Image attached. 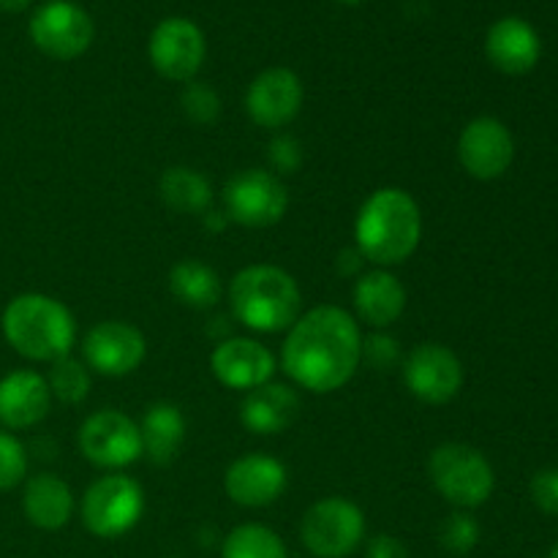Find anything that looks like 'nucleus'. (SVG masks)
Masks as SVG:
<instances>
[{"instance_id":"f257e3e1","label":"nucleus","mask_w":558,"mask_h":558,"mask_svg":"<svg viewBox=\"0 0 558 558\" xmlns=\"http://www.w3.org/2000/svg\"><path fill=\"white\" fill-rule=\"evenodd\" d=\"M363 363V332L338 305H319L300 316L283 341L281 365L308 392H336Z\"/></svg>"},{"instance_id":"f03ea898","label":"nucleus","mask_w":558,"mask_h":558,"mask_svg":"<svg viewBox=\"0 0 558 558\" xmlns=\"http://www.w3.org/2000/svg\"><path fill=\"white\" fill-rule=\"evenodd\" d=\"M423 216L414 196L403 189H379L363 202L354 223V240L365 262L396 267L417 251Z\"/></svg>"},{"instance_id":"7ed1b4c3","label":"nucleus","mask_w":558,"mask_h":558,"mask_svg":"<svg viewBox=\"0 0 558 558\" xmlns=\"http://www.w3.org/2000/svg\"><path fill=\"white\" fill-rule=\"evenodd\" d=\"M3 338L16 354L33 363H54L69 357L76 341L71 311L49 294H16L0 316Z\"/></svg>"},{"instance_id":"20e7f679","label":"nucleus","mask_w":558,"mask_h":558,"mask_svg":"<svg viewBox=\"0 0 558 558\" xmlns=\"http://www.w3.org/2000/svg\"><path fill=\"white\" fill-rule=\"evenodd\" d=\"M234 319L254 332H283L300 319L303 294L298 281L276 265H251L229 283Z\"/></svg>"},{"instance_id":"39448f33","label":"nucleus","mask_w":558,"mask_h":558,"mask_svg":"<svg viewBox=\"0 0 558 558\" xmlns=\"http://www.w3.org/2000/svg\"><path fill=\"white\" fill-rule=\"evenodd\" d=\"M430 483L450 505L474 510L490 499L496 488V474L488 458L469 445H441L430 452Z\"/></svg>"},{"instance_id":"423d86ee","label":"nucleus","mask_w":558,"mask_h":558,"mask_svg":"<svg viewBox=\"0 0 558 558\" xmlns=\"http://www.w3.org/2000/svg\"><path fill=\"white\" fill-rule=\"evenodd\" d=\"M145 512V494L136 480L125 474H109L96 480L82 499V521L87 532L101 539L129 534Z\"/></svg>"},{"instance_id":"0eeeda50","label":"nucleus","mask_w":558,"mask_h":558,"mask_svg":"<svg viewBox=\"0 0 558 558\" xmlns=\"http://www.w3.org/2000/svg\"><path fill=\"white\" fill-rule=\"evenodd\" d=\"M300 537L316 558H347L365 537V515L354 501L330 496L305 512Z\"/></svg>"},{"instance_id":"6e6552de","label":"nucleus","mask_w":558,"mask_h":558,"mask_svg":"<svg viewBox=\"0 0 558 558\" xmlns=\"http://www.w3.org/2000/svg\"><path fill=\"white\" fill-rule=\"evenodd\" d=\"M227 216L240 227H276L289 207L287 185L267 169H243L223 189Z\"/></svg>"},{"instance_id":"1a4fd4ad","label":"nucleus","mask_w":558,"mask_h":558,"mask_svg":"<svg viewBox=\"0 0 558 558\" xmlns=\"http://www.w3.org/2000/svg\"><path fill=\"white\" fill-rule=\"evenodd\" d=\"M76 441L82 456L101 469H125L145 456L140 425L118 409L93 412L82 423Z\"/></svg>"},{"instance_id":"9d476101","label":"nucleus","mask_w":558,"mask_h":558,"mask_svg":"<svg viewBox=\"0 0 558 558\" xmlns=\"http://www.w3.org/2000/svg\"><path fill=\"white\" fill-rule=\"evenodd\" d=\"M31 38L44 54L54 60H74L93 44L90 14L71 0H49L31 16Z\"/></svg>"},{"instance_id":"9b49d317","label":"nucleus","mask_w":558,"mask_h":558,"mask_svg":"<svg viewBox=\"0 0 558 558\" xmlns=\"http://www.w3.org/2000/svg\"><path fill=\"white\" fill-rule=\"evenodd\" d=\"M403 381L409 392L430 407H445L461 392L463 365L445 343H420L403 363Z\"/></svg>"},{"instance_id":"f8f14e48","label":"nucleus","mask_w":558,"mask_h":558,"mask_svg":"<svg viewBox=\"0 0 558 558\" xmlns=\"http://www.w3.org/2000/svg\"><path fill=\"white\" fill-rule=\"evenodd\" d=\"M205 52L207 44L199 25H194L185 16H169V20L158 22L150 36V44H147L153 69L163 80L172 82L194 80L199 74L202 63H205Z\"/></svg>"},{"instance_id":"ddd939ff","label":"nucleus","mask_w":558,"mask_h":558,"mask_svg":"<svg viewBox=\"0 0 558 558\" xmlns=\"http://www.w3.org/2000/svg\"><path fill=\"white\" fill-rule=\"evenodd\" d=\"M458 158L474 180H499L515 161L512 131L496 118H474L461 131Z\"/></svg>"},{"instance_id":"4468645a","label":"nucleus","mask_w":558,"mask_h":558,"mask_svg":"<svg viewBox=\"0 0 558 558\" xmlns=\"http://www.w3.org/2000/svg\"><path fill=\"white\" fill-rule=\"evenodd\" d=\"M303 82L292 69H267L251 82L245 93V112L259 129H283L303 109Z\"/></svg>"},{"instance_id":"2eb2a0df","label":"nucleus","mask_w":558,"mask_h":558,"mask_svg":"<svg viewBox=\"0 0 558 558\" xmlns=\"http://www.w3.org/2000/svg\"><path fill=\"white\" fill-rule=\"evenodd\" d=\"M85 363L104 376H129L145 363L147 341L129 322H98L85 336Z\"/></svg>"},{"instance_id":"dca6fc26","label":"nucleus","mask_w":558,"mask_h":558,"mask_svg":"<svg viewBox=\"0 0 558 558\" xmlns=\"http://www.w3.org/2000/svg\"><path fill=\"white\" fill-rule=\"evenodd\" d=\"M289 474L278 458L265 456V452H248L229 463L223 488L229 499L240 507H267L281 499L287 490Z\"/></svg>"},{"instance_id":"f3484780","label":"nucleus","mask_w":558,"mask_h":558,"mask_svg":"<svg viewBox=\"0 0 558 558\" xmlns=\"http://www.w3.org/2000/svg\"><path fill=\"white\" fill-rule=\"evenodd\" d=\"M213 376L229 390H256L276 374V357L254 338H229L210 354Z\"/></svg>"},{"instance_id":"a211bd4d","label":"nucleus","mask_w":558,"mask_h":558,"mask_svg":"<svg viewBox=\"0 0 558 558\" xmlns=\"http://www.w3.org/2000/svg\"><path fill=\"white\" fill-rule=\"evenodd\" d=\"M49 409H52V392L41 374L20 368L0 379V428H33L47 420Z\"/></svg>"},{"instance_id":"6ab92c4d","label":"nucleus","mask_w":558,"mask_h":558,"mask_svg":"<svg viewBox=\"0 0 558 558\" xmlns=\"http://www.w3.org/2000/svg\"><path fill=\"white\" fill-rule=\"evenodd\" d=\"M485 54L501 74L521 76L539 63L543 41L532 22L521 20V16H505L490 25L488 36H485Z\"/></svg>"},{"instance_id":"aec40b11","label":"nucleus","mask_w":558,"mask_h":558,"mask_svg":"<svg viewBox=\"0 0 558 558\" xmlns=\"http://www.w3.org/2000/svg\"><path fill=\"white\" fill-rule=\"evenodd\" d=\"M300 417V398L289 385L256 387L240 407V420L256 436H276L292 428Z\"/></svg>"},{"instance_id":"412c9836","label":"nucleus","mask_w":558,"mask_h":558,"mask_svg":"<svg viewBox=\"0 0 558 558\" xmlns=\"http://www.w3.org/2000/svg\"><path fill=\"white\" fill-rule=\"evenodd\" d=\"M354 308L365 325H371L374 330H385L392 322L401 319L403 308H407V289L392 272L371 270L357 278Z\"/></svg>"},{"instance_id":"4be33fe9","label":"nucleus","mask_w":558,"mask_h":558,"mask_svg":"<svg viewBox=\"0 0 558 558\" xmlns=\"http://www.w3.org/2000/svg\"><path fill=\"white\" fill-rule=\"evenodd\" d=\"M22 510L36 529L58 532L74 515V494L58 474H36L22 490Z\"/></svg>"},{"instance_id":"5701e85b","label":"nucleus","mask_w":558,"mask_h":558,"mask_svg":"<svg viewBox=\"0 0 558 558\" xmlns=\"http://www.w3.org/2000/svg\"><path fill=\"white\" fill-rule=\"evenodd\" d=\"M140 430L147 458L158 466H167L178 458L185 441V417L174 403H153L142 417Z\"/></svg>"},{"instance_id":"b1692460","label":"nucleus","mask_w":558,"mask_h":558,"mask_svg":"<svg viewBox=\"0 0 558 558\" xmlns=\"http://www.w3.org/2000/svg\"><path fill=\"white\" fill-rule=\"evenodd\" d=\"M169 292L189 308H213L221 300V278L205 262L183 259L169 270Z\"/></svg>"},{"instance_id":"393cba45","label":"nucleus","mask_w":558,"mask_h":558,"mask_svg":"<svg viewBox=\"0 0 558 558\" xmlns=\"http://www.w3.org/2000/svg\"><path fill=\"white\" fill-rule=\"evenodd\" d=\"M161 199L172 207L174 213H205L213 199L210 183L202 172L189 167H172L161 174Z\"/></svg>"},{"instance_id":"a878e982","label":"nucleus","mask_w":558,"mask_h":558,"mask_svg":"<svg viewBox=\"0 0 558 558\" xmlns=\"http://www.w3.org/2000/svg\"><path fill=\"white\" fill-rule=\"evenodd\" d=\"M223 558H289L287 545L272 529L245 523L223 539Z\"/></svg>"},{"instance_id":"bb28decb","label":"nucleus","mask_w":558,"mask_h":558,"mask_svg":"<svg viewBox=\"0 0 558 558\" xmlns=\"http://www.w3.org/2000/svg\"><path fill=\"white\" fill-rule=\"evenodd\" d=\"M47 385L52 398H60L63 403H80L90 392V374H87V368L80 360L69 354V357L54 360L52 368H49Z\"/></svg>"},{"instance_id":"cd10ccee","label":"nucleus","mask_w":558,"mask_h":558,"mask_svg":"<svg viewBox=\"0 0 558 558\" xmlns=\"http://www.w3.org/2000/svg\"><path fill=\"white\" fill-rule=\"evenodd\" d=\"M27 452L11 430L0 428V490H11L25 480Z\"/></svg>"},{"instance_id":"c85d7f7f","label":"nucleus","mask_w":558,"mask_h":558,"mask_svg":"<svg viewBox=\"0 0 558 558\" xmlns=\"http://www.w3.org/2000/svg\"><path fill=\"white\" fill-rule=\"evenodd\" d=\"M183 112L189 114L194 123H213V120L221 114V101H218L216 90L207 85H202V82H191L189 87L183 90Z\"/></svg>"},{"instance_id":"c756f323","label":"nucleus","mask_w":558,"mask_h":558,"mask_svg":"<svg viewBox=\"0 0 558 558\" xmlns=\"http://www.w3.org/2000/svg\"><path fill=\"white\" fill-rule=\"evenodd\" d=\"M480 539V526L474 523V518L469 515H450L441 526V545L452 554H469V550L477 545Z\"/></svg>"},{"instance_id":"7c9ffc66","label":"nucleus","mask_w":558,"mask_h":558,"mask_svg":"<svg viewBox=\"0 0 558 558\" xmlns=\"http://www.w3.org/2000/svg\"><path fill=\"white\" fill-rule=\"evenodd\" d=\"M363 357L368 360L374 368L385 371L392 368V365L401 360V347H398L396 338L385 336V332H374V336H368L363 341Z\"/></svg>"},{"instance_id":"2f4dec72","label":"nucleus","mask_w":558,"mask_h":558,"mask_svg":"<svg viewBox=\"0 0 558 558\" xmlns=\"http://www.w3.org/2000/svg\"><path fill=\"white\" fill-rule=\"evenodd\" d=\"M532 499L548 515H558V469H545L532 480Z\"/></svg>"},{"instance_id":"473e14b6","label":"nucleus","mask_w":558,"mask_h":558,"mask_svg":"<svg viewBox=\"0 0 558 558\" xmlns=\"http://www.w3.org/2000/svg\"><path fill=\"white\" fill-rule=\"evenodd\" d=\"M270 161L272 167L281 169V172H292L300 163V147L292 136H278L270 145Z\"/></svg>"},{"instance_id":"72a5a7b5","label":"nucleus","mask_w":558,"mask_h":558,"mask_svg":"<svg viewBox=\"0 0 558 558\" xmlns=\"http://www.w3.org/2000/svg\"><path fill=\"white\" fill-rule=\"evenodd\" d=\"M365 558H409V554H407V548H403L401 539L381 534V537L371 539Z\"/></svg>"},{"instance_id":"f704fd0d","label":"nucleus","mask_w":558,"mask_h":558,"mask_svg":"<svg viewBox=\"0 0 558 558\" xmlns=\"http://www.w3.org/2000/svg\"><path fill=\"white\" fill-rule=\"evenodd\" d=\"M31 5V0H0V11H9V14H20Z\"/></svg>"},{"instance_id":"c9c22d12","label":"nucleus","mask_w":558,"mask_h":558,"mask_svg":"<svg viewBox=\"0 0 558 558\" xmlns=\"http://www.w3.org/2000/svg\"><path fill=\"white\" fill-rule=\"evenodd\" d=\"M338 3H347V5H357V3H363V0H338Z\"/></svg>"}]
</instances>
